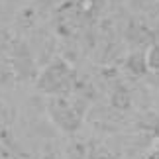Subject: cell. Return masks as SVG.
I'll use <instances>...</instances> for the list:
<instances>
[{"mask_svg":"<svg viewBox=\"0 0 159 159\" xmlns=\"http://www.w3.org/2000/svg\"><path fill=\"white\" fill-rule=\"evenodd\" d=\"M49 114L55 124L65 132H75L81 126V112L67 98H53L49 102Z\"/></svg>","mask_w":159,"mask_h":159,"instance_id":"1","label":"cell"},{"mask_svg":"<svg viewBox=\"0 0 159 159\" xmlns=\"http://www.w3.org/2000/svg\"><path fill=\"white\" fill-rule=\"evenodd\" d=\"M67 77H69V71H67L65 65H51L49 69H45V73L41 75V81H39V87L47 90V93H61V90H65V81Z\"/></svg>","mask_w":159,"mask_h":159,"instance_id":"2","label":"cell"},{"mask_svg":"<svg viewBox=\"0 0 159 159\" xmlns=\"http://www.w3.org/2000/svg\"><path fill=\"white\" fill-rule=\"evenodd\" d=\"M126 67L130 69V73H134V75H143V73L148 71L145 55H142V53H134V55H130V59H128Z\"/></svg>","mask_w":159,"mask_h":159,"instance_id":"3","label":"cell"},{"mask_svg":"<svg viewBox=\"0 0 159 159\" xmlns=\"http://www.w3.org/2000/svg\"><path fill=\"white\" fill-rule=\"evenodd\" d=\"M145 63L149 71H159V43H153L145 53Z\"/></svg>","mask_w":159,"mask_h":159,"instance_id":"4","label":"cell"},{"mask_svg":"<svg viewBox=\"0 0 159 159\" xmlns=\"http://www.w3.org/2000/svg\"><path fill=\"white\" fill-rule=\"evenodd\" d=\"M148 159H159V148H157V149H153V151H151V153L148 155Z\"/></svg>","mask_w":159,"mask_h":159,"instance_id":"5","label":"cell"},{"mask_svg":"<svg viewBox=\"0 0 159 159\" xmlns=\"http://www.w3.org/2000/svg\"><path fill=\"white\" fill-rule=\"evenodd\" d=\"M43 159H59V157L53 155V153H49V155H43Z\"/></svg>","mask_w":159,"mask_h":159,"instance_id":"6","label":"cell"}]
</instances>
